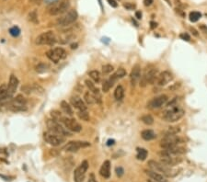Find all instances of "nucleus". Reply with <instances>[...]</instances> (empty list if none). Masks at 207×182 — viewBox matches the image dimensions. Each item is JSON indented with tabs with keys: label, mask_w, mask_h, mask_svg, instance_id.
I'll return each instance as SVG.
<instances>
[{
	"label": "nucleus",
	"mask_w": 207,
	"mask_h": 182,
	"mask_svg": "<svg viewBox=\"0 0 207 182\" xmlns=\"http://www.w3.org/2000/svg\"><path fill=\"white\" fill-rule=\"evenodd\" d=\"M61 108L63 110V111L66 114V115H69V116H72L73 115V110L71 108V106L65 100H63L61 102Z\"/></svg>",
	"instance_id": "bb28decb"
},
{
	"label": "nucleus",
	"mask_w": 207,
	"mask_h": 182,
	"mask_svg": "<svg viewBox=\"0 0 207 182\" xmlns=\"http://www.w3.org/2000/svg\"><path fill=\"white\" fill-rule=\"evenodd\" d=\"M141 121L146 124V125H152L154 123V118L150 115V114H146V115H144L142 118H141Z\"/></svg>",
	"instance_id": "473e14b6"
},
{
	"label": "nucleus",
	"mask_w": 207,
	"mask_h": 182,
	"mask_svg": "<svg viewBox=\"0 0 207 182\" xmlns=\"http://www.w3.org/2000/svg\"><path fill=\"white\" fill-rule=\"evenodd\" d=\"M201 17V14L198 11H192L190 13V20L191 22H196L198 21Z\"/></svg>",
	"instance_id": "72a5a7b5"
},
{
	"label": "nucleus",
	"mask_w": 207,
	"mask_h": 182,
	"mask_svg": "<svg viewBox=\"0 0 207 182\" xmlns=\"http://www.w3.org/2000/svg\"><path fill=\"white\" fill-rule=\"evenodd\" d=\"M8 97V86L6 84L0 86V101L7 99Z\"/></svg>",
	"instance_id": "c85d7f7f"
},
{
	"label": "nucleus",
	"mask_w": 207,
	"mask_h": 182,
	"mask_svg": "<svg viewBox=\"0 0 207 182\" xmlns=\"http://www.w3.org/2000/svg\"><path fill=\"white\" fill-rule=\"evenodd\" d=\"M27 100L22 95H18L15 98H13L8 105V109L11 111H23L27 110L26 107Z\"/></svg>",
	"instance_id": "20e7f679"
},
{
	"label": "nucleus",
	"mask_w": 207,
	"mask_h": 182,
	"mask_svg": "<svg viewBox=\"0 0 207 182\" xmlns=\"http://www.w3.org/2000/svg\"><path fill=\"white\" fill-rule=\"evenodd\" d=\"M168 101V97L166 95H161L159 97H157L155 98H153L149 104L148 107L151 109H158L160 107H162L163 105H165Z\"/></svg>",
	"instance_id": "2eb2a0df"
},
{
	"label": "nucleus",
	"mask_w": 207,
	"mask_h": 182,
	"mask_svg": "<svg viewBox=\"0 0 207 182\" xmlns=\"http://www.w3.org/2000/svg\"><path fill=\"white\" fill-rule=\"evenodd\" d=\"M70 103L73 107H75L78 110H87V106L85 102L79 97H72L70 98Z\"/></svg>",
	"instance_id": "a211bd4d"
},
{
	"label": "nucleus",
	"mask_w": 207,
	"mask_h": 182,
	"mask_svg": "<svg viewBox=\"0 0 207 182\" xmlns=\"http://www.w3.org/2000/svg\"><path fill=\"white\" fill-rule=\"evenodd\" d=\"M48 69H49V65H48L47 64H44V63H40V64L37 65L36 67H35L36 72H37V73H40V74L45 73Z\"/></svg>",
	"instance_id": "7c9ffc66"
},
{
	"label": "nucleus",
	"mask_w": 207,
	"mask_h": 182,
	"mask_svg": "<svg viewBox=\"0 0 207 182\" xmlns=\"http://www.w3.org/2000/svg\"><path fill=\"white\" fill-rule=\"evenodd\" d=\"M113 76L117 78V79H120V78H123L124 76H126V71L124 69V68H119L114 74Z\"/></svg>",
	"instance_id": "e433bc0d"
},
{
	"label": "nucleus",
	"mask_w": 207,
	"mask_h": 182,
	"mask_svg": "<svg viewBox=\"0 0 207 182\" xmlns=\"http://www.w3.org/2000/svg\"><path fill=\"white\" fill-rule=\"evenodd\" d=\"M9 33L13 37H18L20 34V29L17 26H13L12 28L9 29Z\"/></svg>",
	"instance_id": "4c0bfd02"
},
{
	"label": "nucleus",
	"mask_w": 207,
	"mask_h": 182,
	"mask_svg": "<svg viewBox=\"0 0 207 182\" xmlns=\"http://www.w3.org/2000/svg\"><path fill=\"white\" fill-rule=\"evenodd\" d=\"M56 43L55 35L53 32H46L40 34L36 39V44L38 45H53Z\"/></svg>",
	"instance_id": "423d86ee"
},
{
	"label": "nucleus",
	"mask_w": 207,
	"mask_h": 182,
	"mask_svg": "<svg viewBox=\"0 0 207 182\" xmlns=\"http://www.w3.org/2000/svg\"><path fill=\"white\" fill-rule=\"evenodd\" d=\"M64 125L65 127L70 131V132H81L82 130V126L74 119H71V118H67V117H63L59 120Z\"/></svg>",
	"instance_id": "9d476101"
},
{
	"label": "nucleus",
	"mask_w": 207,
	"mask_h": 182,
	"mask_svg": "<svg viewBox=\"0 0 207 182\" xmlns=\"http://www.w3.org/2000/svg\"><path fill=\"white\" fill-rule=\"evenodd\" d=\"M19 86V79L16 76L11 75L9 77V85H8V97L7 98H12V96L15 94L17 88Z\"/></svg>",
	"instance_id": "4468645a"
},
{
	"label": "nucleus",
	"mask_w": 207,
	"mask_h": 182,
	"mask_svg": "<svg viewBox=\"0 0 207 182\" xmlns=\"http://www.w3.org/2000/svg\"><path fill=\"white\" fill-rule=\"evenodd\" d=\"M141 136L144 140L146 141H150L156 138V133L152 130H145L142 132Z\"/></svg>",
	"instance_id": "b1692460"
},
{
	"label": "nucleus",
	"mask_w": 207,
	"mask_h": 182,
	"mask_svg": "<svg viewBox=\"0 0 207 182\" xmlns=\"http://www.w3.org/2000/svg\"><path fill=\"white\" fill-rule=\"evenodd\" d=\"M78 14L75 9H71L68 12H66L64 16L59 18L57 20V23L61 26H68L72 23H74L77 20Z\"/></svg>",
	"instance_id": "6e6552de"
},
{
	"label": "nucleus",
	"mask_w": 207,
	"mask_h": 182,
	"mask_svg": "<svg viewBox=\"0 0 207 182\" xmlns=\"http://www.w3.org/2000/svg\"><path fill=\"white\" fill-rule=\"evenodd\" d=\"M166 1H167V3H168V5H170V6H171V3H170V0H166Z\"/></svg>",
	"instance_id": "13d9d810"
},
{
	"label": "nucleus",
	"mask_w": 207,
	"mask_h": 182,
	"mask_svg": "<svg viewBox=\"0 0 207 182\" xmlns=\"http://www.w3.org/2000/svg\"><path fill=\"white\" fill-rule=\"evenodd\" d=\"M43 139L46 143H48L49 144H51L53 146H58L65 142L64 136H61V135L52 132L50 131L43 133Z\"/></svg>",
	"instance_id": "1a4fd4ad"
},
{
	"label": "nucleus",
	"mask_w": 207,
	"mask_h": 182,
	"mask_svg": "<svg viewBox=\"0 0 207 182\" xmlns=\"http://www.w3.org/2000/svg\"><path fill=\"white\" fill-rule=\"evenodd\" d=\"M99 174L104 178L110 177V176H111V162L109 160L104 161V163L102 164L100 170H99Z\"/></svg>",
	"instance_id": "aec40b11"
},
{
	"label": "nucleus",
	"mask_w": 207,
	"mask_h": 182,
	"mask_svg": "<svg viewBox=\"0 0 207 182\" xmlns=\"http://www.w3.org/2000/svg\"><path fill=\"white\" fill-rule=\"evenodd\" d=\"M46 55H47V57L52 61V62H54V64H57L61 59L59 58V56L56 54V53L54 51V49H52V50H49L47 53H46Z\"/></svg>",
	"instance_id": "a878e982"
},
{
	"label": "nucleus",
	"mask_w": 207,
	"mask_h": 182,
	"mask_svg": "<svg viewBox=\"0 0 207 182\" xmlns=\"http://www.w3.org/2000/svg\"><path fill=\"white\" fill-rule=\"evenodd\" d=\"M58 1V0H44V2L48 5H52V4H54Z\"/></svg>",
	"instance_id": "09e8293b"
},
{
	"label": "nucleus",
	"mask_w": 207,
	"mask_h": 182,
	"mask_svg": "<svg viewBox=\"0 0 207 182\" xmlns=\"http://www.w3.org/2000/svg\"><path fill=\"white\" fill-rule=\"evenodd\" d=\"M200 30L202 31L204 33H207V26H205V25H201V26H200Z\"/></svg>",
	"instance_id": "3c124183"
},
{
	"label": "nucleus",
	"mask_w": 207,
	"mask_h": 182,
	"mask_svg": "<svg viewBox=\"0 0 207 182\" xmlns=\"http://www.w3.org/2000/svg\"><path fill=\"white\" fill-rule=\"evenodd\" d=\"M135 17H136L138 20H141V18H142V13H141V11H136V12H135Z\"/></svg>",
	"instance_id": "603ef678"
},
{
	"label": "nucleus",
	"mask_w": 207,
	"mask_h": 182,
	"mask_svg": "<svg viewBox=\"0 0 207 182\" xmlns=\"http://www.w3.org/2000/svg\"><path fill=\"white\" fill-rule=\"evenodd\" d=\"M169 108L170 109L165 112L164 117H163V119L168 122H175V121H179V119H181L185 115L184 110H182L177 106H172Z\"/></svg>",
	"instance_id": "f257e3e1"
},
{
	"label": "nucleus",
	"mask_w": 207,
	"mask_h": 182,
	"mask_svg": "<svg viewBox=\"0 0 207 182\" xmlns=\"http://www.w3.org/2000/svg\"><path fill=\"white\" fill-rule=\"evenodd\" d=\"M148 166L150 167L151 170H154L156 172H160L167 176H173L178 173V172L174 171L173 169H171L170 166H167V165H165L161 163L155 161V160H150L148 162Z\"/></svg>",
	"instance_id": "7ed1b4c3"
},
{
	"label": "nucleus",
	"mask_w": 207,
	"mask_h": 182,
	"mask_svg": "<svg viewBox=\"0 0 207 182\" xmlns=\"http://www.w3.org/2000/svg\"><path fill=\"white\" fill-rule=\"evenodd\" d=\"M113 71V66L112 65H105L102 66V73L104 75H108Z\"/></svg>",
	"instance_id": "58836bf2"
},
{
	"label": "nucleus",
	"mask_w": 207,
	"mask_h": 182,
	"mask_svg": "<svg viewBox=\"0 0 207 182\" xmlns=\"http://www.w3.org/2000/svg\"><path fill=\"white\" fill-rule=\"evenodd\" d=\"M146 172L148 175V176L152 180H154L156 182H167V180L165 179V177L163 176V175L162 174H159L158 172H156V171L151 170V169L150 170H146Z\"/></svg>",
	"instance_id": "412c9836"
},
{
	"label": "nucleus",
	"mask_w": 207,
	"mask_h": 182,
	"mask_svg": "<svg viewBox=\"0 0 207 182\" xmlns=\"http://www.w3.org/2000/svg\"><path fill=\"white\" fill-rule=\"evenodd\" d=\"M77 45H78L77 43L72 44V45H71V48H72V49H76V48H77Z\"/></svg>",
	"instance_id": "4d7b16f0"
},
{
	"label": "nucleus",
	"mask_w": 207,
	"mask_h": 182,
	"mask_svg": "<svg viewBox=\"0 0 207 182\" xmlns=\"http://www.w3.org/2000/svg\"><path fill=\"white\" fill-rule=\"evenodd\" d=\"M172 78H173V76L170 72L164 71L157 76V84L159 86H165L168 82H170L172 80Z\"/></svg>",
	"instance_id": "f3484780"
},
{
	"label": "nucleus",
	"mask_w": 207,
	"mask_h": 182,
	"mask_svg": "<svg viewBox=\"0 0 207 182\" xmlns=\"http://www.w3.org/2000/svg\"><path fill=\"white\" fill-rule=\"evenodd\" d=\"M84 99L85 101L87 103V104H94L96 102H98V98H97V96L95 94H93L92 92L90 91H87L85 93L84 95Z\"/></svg>",
	"instance_id": "5701e85b"
},
{
	"label": "nucleus",
	"mask_w": 207,
	"mask_h": 182,
	"mask_svg": "<svg viewBox=\"0 0 207 182\" xmlns=\"http://www.w3.org/2000/svg\"><path fill=\"white\" fill-rule=\"evenodd\" d=\"M150 25H151V29H155V28H156V27L157 26V24L156 22H153V21H152V22L150 23Z\"/></svg>",
	"instance_id": "864d4df0"
},
{
	"label": "nucleus",
	"mask_w": 207,
	"mask_h": 182,
	"mask_svg": "<svg viewBox=\"0 0 207 182\" xmlns=\"http://www.w3.org/2000/svg\"><path fill=\"white\" fill-rule=\"evenodd\" d=\"M179 38L181 39V40H183V41H186V42H189V41H190V35L188 34V33H181L180 35H179Z\"/></svg>",
	"instance_id": "37998d69"
},
{
	"label": "nucleus",
	"mask_w": 207,
	"mask_h": 182,
	"mask_svg": "<svg viewBox=\"0 0 207 182\" xmlns=\"http://www.w3.org/2000/svg\"><path fill=\"white\" fill-rule=\"evenodd\" d=\"M124 89L123 87V86H118L114 91V98L116 100H122L124 98Z\"/></svg>",
	"instance_id": "393cba45"
},
{
	"label": "nucleus",
	"mask_w": 207,
	"mask_h": 182,
	"mask_svg": "<svg viewBox=\"0 0 207 182\" xmlns=\"http://www.w3.org/2000/svg\"><path fill=\"white\" fill-rule=\"evenodd\" d=\"M107 1L110 4V6H112L113 8H117L118 7V4H117V2L115 1V0H107Z\"/></svg>",
	"instance_id": "a18cd8bd"
},
{
	"label": "nucleus",
	"mask_w": 207,
	"mask_h": 182,
	"mask_svg": "<svg viewBox=\"0 0 207 182\" xmlns=\"http://www.w3.org/2000/svg\"><path fill=\"white\" fill-rule=\"evenodd\" d=\"M98 4H99V6H100V9H101V10H102V12H103V6H102V1L101 0H98Z\"/></svg>",
	"instance_id": "6e6d98bb"
},
{
	"label": "nucleus",
	"mask_w": 207,
	"mask_h": 182,
	"mask_svg": "<svg viewBox=\"0 0 207 182\" xmlns=\"http://www.w3.org/2000/svg\"><path fill=\"white\" fill-rule=\"evenodd\" d=\"M115 172H116V175H117L119 177L123 176V175L124 174V168H123L122 166H117L116 169H115Z\"/></svg>",
	"instance_id": "79ce46f5"
},
{
	"label": "nucleus",
	"mask_w": 207,
	"mask_h": 182,
	"mask_svg": "<svg viewBox=\"0 0 207 182\" xmlns=\"http://www.w3.org/2000/svg\"><path fill=\"white\" fill-rule=\"evenodd\" d=\"M87 182H97V180H96V178H95V176H94L93 174H91V175L89 176V179H88Z\"/></svg>",
	"instance_id": "8fccbe9b"
},
{
	"label": "nucleus",
	"mask_w": 207,
	"mask_h": 182,
	"mask_svg": "<svg viewBox=\"0 0 207 182\" xmlns=\"http://www.w3.org/2000/svg\"><path fill=\"white\" fill-rule=\"evenodd\" d=\"M180 160H179L177 157H173L172 155H165V156H161V160L160 163L167 165V166H173L176 165L178 163H179Z\"/></svg>",
	"instance_id": "6ab92c4d"
},
{
	"label": "nucleus",
	"mask_w": 207,
	"mask_h": 182,
	"mask_svg": "<svg viewBox=\"0 0 207 182\" xmlns=\"http://www.w3.org/2000/svg\"><path fill=\"white\" fill-rule=\"evenodd\" d=\"M69 6L70 5H69V2L67 1V0H64V1L52 4L51 7L49 8L48 11H49L50 15H53V16L60 15V14L66 12L67 9H69Z\"/></svg>",
	"instance_id": "39448f33"
},
{
	"label": "nucleus",
	"mask_w": 207,
	"mask_h": 182,
	"mask_svg": "<svg viewBox=\"0 0 207 182\" xmlns=\"http://www.w3.org/2000/svg\"><path fill=\"white\" fill-rule=\"evenodd\" d=\"M118 79L113 75L109 79H107L105 82H104V84H103V86H102V90H103V92H108L110 89H111V87H113V85L115 84V82L117 81Z\"/></svg>",
	"instance_id": "4be33fe9"
},
{
	"label": "nucleus",
	"mask_w": 207,
	"mask_h": 182,
	"mask_svg": "<svg viewBox=\"0 0 207 182\" xmlns=\"http://www.w3.org/2000/svg\"><path fill=\"white\" fill-rule=\"evenodd\" d=\"M29 20L33 22V23H37L38 22V16H37V13L35 10H33L32 12H31L29 14Z\"/></svg>",
	"instance_id": "ea45409f"
},
{
	"label": "nucleus",
	"mask_w": 207,
	"mask_h": 182,
	"mask_svg": "<svg viewBox=\"0 0 207 182\" xmlns=\"http://www.w3.org/2000/svg\"><path fill=\"white\" fill-rule=\"evenodd\" d=\"M190 31L191 32V33H192V34H193L194 36H196V37H198V36H199V33H198V32H197V31H196V30H195L194 28L190 27Z\"/></svg>",
	"instance_id": "de8ad7c7"
},
{
	"label": "nucleus",
	"mask_w": 207,
	"mask_h": 182,
	"mask_svg": "<svg viewBox=\"0 0 207 182\" xmlns=\"http://www.w3.org/2000/svg\"><path fill=\"white\" fill-rule=\"evenodd\" d=\"M89 143L87 142H80V141H72V142H69L65 146V150L66 152H71V153H74V152H77L81 147H87V146H89Z\"/></svg>",
	"instance_id": "ddd939ff"
},
{
	"label": "nucleus",
	"mask_w": 207,
	"mask_h": 182,
	"mask_svg": "<svg viewBox=\"0 0 207 182\" xmlns=\"http://www.w3.org/2000/svg\"><path fill=\"white\" fill-rule=\"evenodd\" d=\"M87 168H88V163H87V160H85L75 170L74 181L75 182H83L84 178H85V176H86V172L87 171Z\"/></svg>",
	"instance_id": "f8f14e48"
},
{
	"label": "nucleus",
	"mask_w": 207,
	"mask_h": 182,
	"mask_svg": "<svg viewBox=\"0 0 207 182\" xmlns=\"http://www.w3.org/2000/svg\"><path fill=\"white\" fill-rule=\"evenodd\" d=\"M114 140H109L108 142H107V145H111V144H113L114 143Z\"/></svg>",
	"instance_id": "5fc2aeb1"
},
{
	"label": "nucleus",
	"mask_w": 207,
	"mask_h": 182,
	"mask_svg": "<svg viewBox=\"0 0 207 182\" xmlns=\"http://www.w3.org/2000/svg\"><path fill=\"white\" fill-rule=\"evenodd\" d=\"M147 151L144 148H137V154H136V157L138 160H141V161H144L146 159L147 157Z\"/></svg>",
	"instance_id": "cd10ccee"
},
{
	"label": "nucleus",
	"mask_w": 207,
	"mask_h": 182,
	"mask_svg": "<svg viewBox=\"0 0 207 182\" xmlns=\"http://www.w3.org/2000/svg\"><path fill=\"white\" fill-rule=\"evenodd\" d=\"M180 139L176 134H166L165 137L162 139L160 146L163 149H170L179 143Z\"/></svg>",
	"instance_id": "9b49d317"
},
{
	"label": "nucleus",
	"mask_w": 207,
	"mask_h": 182,
	"mask_svg": "<svg viewBox=\"0 0 207 182\" xmlns=\"http://www.w3.org/2000/svg\"><path fill=\"white\" fill-rule=\"evenodd\" d=\"M157 71L155 68H150L146 69L144 76L141 77L140 81V86L141 87H146L147 84H153L156 80H157Z\"/></svg>",
	"instance_id": "0eeeda50"
},
{
	"label": "nucleus",
	"mask_w": 207,
	"mask_h": 182,
	"mask_svg": "<svg viewBox=\"0 0 207 182\" xmlns=\"http://www.w3.org/2000/svg\"><path fill=\"white\" fill-rule=\"evenodd\" d=\"M153 1H154V0H144V5L146 7H149L150 5H152Z\"/></svg>",
	"instance_id": "49530a36"
},
{
	"label": "nucleus",
	"mask_w": 207,
	"mask_h": 182,
	"mask_svg": "<svg viewBox=\"0 0 207 182\" xmlns=\"http://www.w3.org/2000/svg\"><path fill=\"white\" fill-rule=\"evenodd\" d=\"M175 1L177 2V4H178V3H179V4L180 3V1H179V0H175Z\"/></svg>",
	"instance_id": "bf43d9fd"
},
{
	"label": "nucleus",
	"mask_w": 207,
	"mask_h": 182,
	"mask_svg": "<svg viewBox=\"0 0 207 182\" xmlns=\"http://www.w3.org/2000/svg\"><path fill=\"white\" fill-rule=\"evenodd\" d=\"M86 85H87V87L89 88V91L90 92H92L93 94H95L96 96L97 95H98L99 94V91H98V88H97L96 87H95V85L93 84V82H91L90 80H86Z\"/></svg>",
	"instance_id": "c756f323"
},
{
	"label": "nucleus",
	"mask_w": 207,
	"mask_h": 182,
	"mask_svg": "<svg viewBox=\"0 0 207 182\" xmlns=\"http://www.w3.org/2000/svg\"><path fill=\"white\" fill-rule=\"evenodd\" d=\"M54 51L56 53V54L59 56L60 59H65V58L66 57V52H65L63 48H61V47H56V48L54 49Z\"/></svg>",
	"instance_id": "c9c22d12"
},
{
	"label": "nucleus",
	"mask_w": 207,
	"mask_h": 182,
	"mask_svg": "<svg viewBox=\"0 0 207 182\" xmlns=\"http://www.w3.org/2000/svg\"><path fill=\"white\" fill-rule=\"evenodd\" d=\"M179 132V127H169L167 134H177Z\"/></svg>",
	"instance_id": "a19ab883"
},
{
	"label": "nucleus",
	"mask_w": 207,
	"mask_h": 182,
	"mask_svg": "<svg viewBox=\"0 0 207 182\" xmlns=\"http://www.w3.org/2000/svg\"><path fill=\"white\" fill-rule=\"evenodd\" d=\"M88 75H89L90 78H91L94 82H96V83H98V82H99V80H100V75H99V72H98V71H97V70H92V71H90V72L88 73Z\"/></svg>",
	"instance_id": "2f4dec72"
},
{
	"label": "nucleus",
	"mask_w": 207,
	"mask_h": 182,
	"mask_svg": "<svg viewBox=\"0 0 207 182\" xmlns=\"http://www.w3.org/2000/svg\"><path fill=\"white\" fill-rule=\"evenodd\" d=\"M77 116L79 119L85 121H89V114L87 110H79L77 112Z\"/></svg>",
	"instance_id": "f704fd0d"
},
{
	"label": "nucleus",
	"mask_w": 207,
	"mask_h": 182,
	"mask_svg": "<svg viewBox=\"0 0 207 182\" xmlns=\"http://www.w3.org/2000/svg\"><path fill=\"white\" fill-rule=\"evenodd\" d=\"M124 7L128 9V10H132L135 8V4H131V3H126V4H124Z\"/></svg>",
	"instance_id": "c03bdc74"
},
{
	"label": "nucleus",
	"mask_w": 207,
	"mask_h": 182,
	"mask_svg": "<svg viewBox=\"0 0 207 182\" xmlns=\"http://www.w3.org/2000/svg\"><path fill=\"white\" fill-rule=\"evenodd\" d=\"M47 128L50 132H54L56 134H59L61 136H71L72 133L70 131H68L65 127H63L56 120H48L46 122Z\"/></svg>",
	"instance_id": "f03ea898"
},
{
	"label": "nucleus",
	"mask_w": 207,
	"mask_h": 182,
	"mask_svg": "<svg viewBox=\"0 0 207 182\" xmlns=\"http://www.w3.org/2000/svg\"><path fill=\"white\" fill-rule=\"evenodd\" d=\"M140 79H141V67L139 65H135L133 67L131 75H130V80H131L132 86L135 87L139 82Z\"/></svg>",
	"instance_id": "dca6fc26"
}]
</instances>
